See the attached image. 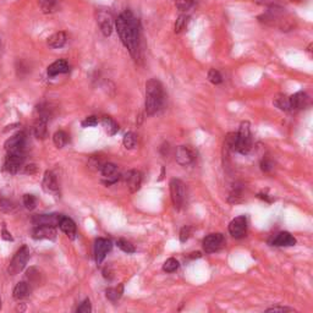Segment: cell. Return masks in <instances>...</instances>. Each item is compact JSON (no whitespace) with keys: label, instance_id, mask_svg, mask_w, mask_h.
Returning a JSON list of instances; mask_svg holds the SVG:
<instances>
[{"label":"cell","instance_id":"6da1fadb","mask_svg":"<svg viewBox=\"0 0 313 313\" xmlns=\"http://www.w3.org/2000/svg\"><path fill=\"white\" fill-rule=\"evenodd\" d=\"M115 26L123 44L129 49L133 58H137L140 51V26L137 19L131 11L126 10L118 16Z\"/></svg>","mask_w":313,"mask_h":313},{"label":"cell","instance_id":"7a4b0ae2","mask_svg":"<svg viewBox=\"0 0 313 313\" xmlns=\"http://www.w3.org/2000/svg\"><path fill=\"white\" fill-rule=\"evenodd\" d=\"M165 92L162 83L158 80H149L146 83V113L148 115H154L164 106Z\"/></svg>","mask_w":313,"mask_h":313},{"label":"cell","instance_id":"3957f363","mask_svg":"<svg viewBox=\"0 0 313 313\" xmlns=\"http://www.w3.org/2000/svg\"><path fill=\"white\" fill-rule=\"evenodd\" d=\"M252 149V135L250 124L246 121L240 126L239 131L236 132V140H235L234 152H239L241 154H248Z\"/></svg>","mask_w":313,"mask_h":313},{"label":"cell","instance_id":"277c9868","mask_svg":"<svg viewBox=\"0 0 313 313\" xmlns=\"http://www.w3.org/2000/svg\"><path fill=\"white\" fill-rule=\"evenodd\" d=\"M30 257H31L30 248H28L27 246H22V247L16 252V254L14 256L13 260H11L10 265H9V268H8L9 274L16 275V274H19L20 272L24 271L26 265H27L28 259H30Z\"/></svg>","mask_w":313,"mask_h":313},{"label":"cell","instance_id":"5b68a950","mask_svg":"<svg viewBox=\"0 0 313 313\" xmlns=\"http://www.w3.org/2000/svg\"><path fill=\"white\" fill-rule=\"evenodd\" d=\"M170 186V197H172V202L175 207V210H181L182 205L185 203L186 199V188H185V184L179 179H173L169 184Z\"/></svg>","mask_w":313,"mask_h":313},{"label":"cell","instance_id":"8992f818","mask_svg":"<svg viewBox=\"0 0 313 313\" xmlns=\"http://www.w3.org/2000/svg\"><path fill=\"white\" fill-rule=\"evenodd\" d=\"M25 152L8 153L4 163V172L9 174H16L25 162Z\"/></svg>","mask_w":313,"mask_h":313},{"label":"cell","instance_id":"52a82bcc","mask_svg":"<svg viewBox=\"0 0 313 313\" xmlns=\"http://www.w3.org/2000/svg\"><path fill=\"white\" fill-rule=\"evenodd\" d=\"M4 148L8 153L11 152H25L26 149V135L25 132H17L16 135L8 138L4 144Z\"/></svg>","mask_w":313,"mask_h":313},{"label":"cell","instance_id":"ba28073f","mask_svg":"<svg viewBox=\"0 0 313 313\" xmlns=\"http://www.w3.org/2000/svg\"><path fill=\"white\" fill-rule=\"evenodd\" d=\"M97 22L100 31L106 37H109L113 33V26H114V19L108 10L97 11Z\"/></svg>","mask_w":313,"mask_h":313},{"label":"cell","instance_id":"9c48e42d","mask_svg":"<svg viewBox=\"0 0 313 313\" xmlns=\"http://www.w3.org/2000/svg\"><path fill=\"white\" fill-rule=\"evenodd\" d=\"M229 233L235 239H242L247 233V219L245 216H240L229 224Z\"/></svg>","mask_w":313,"mask_h":313},{"label":"cell","instance_id":"30bf717a","mask_svg":"<svg viewBox=\"0 0 313 313\" xmlns=\"http://www.w3.org/2000/svg\"><path fill=\"white\" fill-rule=\"evenodd\" d=\"M224 242L225 240L223 234H211L203 239V250L205 253H213V252L219 251L224 246Z\"/></svg>","mask_w":313,"mask_h":313},{"label":"cell","instance_id":"8fae6325","mask_svg":"<svg viewBox=\"0 0 313 313\" xmlns=\"http://www.w3.org/2000/svg\"><path fill=\"white\" fill-rule=\"evenodd\" d=\"M175 159L180 165H190L196 159V152L190 146H180L176 149Z\"/></svg>","mask_w":313,"mask_h":313},{"label":"cell","instance_id":"7c38bea8","mask_svg":"<svg viewBox=\"0 0 313 313\" xmlns=\"http://www.w3.org/2000/svg\"><path fill=\"white\" fill-rule=\"evenodd\" d=\"M62 214H37L32 218V223L34 225H48V227H59V223L62 220Z\"/></svg>","mask_w":313,"mask_h":313},{"label":"cell","instance_id":"4fadbf2b","mask_svg":"<svg viewBox=\"0 0 313 313\" xmlns=\"http://www.w3.org/2000/svg\"><path fill=\"white\" fill-rule=\"evenodd\" d=\"M110 250H112V242H110V240L102 239V237L95 240V243H94L95 262H97L98 265H100Z\"/></svg>","mask_w":313,"mask_h":313},{"label":"cell","instance_id":"5bb4252c","mask_svg":"<svg viewBox=\"0 0 313 313\" xmlns=\"http://www.w3.org/2000/svg\"><path fill=\"white\" fill-rule=\"evenodd\" d=\"M32 237L34 240H55L57 237V230L54 227L48 225H37L32 231Z\"/></svg>","mask_w":313,"mask_h":313},{"label":"cell","instance_id":"9a60e30c","mask_svg":"<svg viewBox=\"0 0 313 313\" xmlns=\"http://www.w3.org/2000/svg\"><path fill=\"white\" fill-rule=\"evenodd\" d=\"M125 181L127 185V188H129L130 192H137L140 190L141 184H142V176L141 173L137 172V170H130V172L126 173L125 175Z\"/></svg>","mask_w":313,"mask_h":313},{"label":"cell","instance_id":"2e32d148","mask_svg":"<svg viewBox=\"0 0 313 313\" xmlns=\"http://www.w3.org/2000/svg\"><path fill=\"white\" fill-rule=\"evenodd\" d=\"M289 103L291 110H300L308 106L309 98L305 92H297L289 98Z\"/></svg>","mask_w":313,"mask_h":313},{"label":"cell","instance_id":"e0dca14e","mask_svg":"<svg viewBox=\"0 0 313 313\" xmlns=\"http://www.w3.org/2000/svg\"><path fill=\"white\" fill-rule=\"evenodd\" d=\"M42 186H43V190H44L47 193H53V195H57L58 191H59L57 178H55V175L51 172H45L44 176H43Z\"/></svg>","mask_w":313,"mask_h":313},{"label":"cell","instance_id":"ac0fdd59","mask_svg":"<svg viewBox=\"0 0 313 313\" xmlns=\"http://www.w3.org/2000/svg\"><path fill=\"white\" fill-rule=\"evenodd\" d=\"M117 172H118L117 165L113 163H106L102 165V168H100L102 175L106 179H108V181H106L107 185H112L119 180V175L117 174Z\"/></svg>","mask_w":313,"mask_h":313},{"label":"cell","instance_id":"d6986e66","mask_svg":"<svg viewBox=\"0 0 313 313\" xmlns=\"http://www.w3.org/2000/svg\"><path fill=\"white\" fill-rule=\"evenodd\" d=\"M271 243L273 246H278V247H288V246H294L296 245V239L292 236L290 233H286V231H283V233H279L277 236L272 240Z\"/></svg>","mask_w":313,"mask_h":313},{"label":"cell","instance_id":"ffe728a7","mask_svg":"<svg viewBox=\"0 0 313 313\" xmlns=\"http://www.w3.org/2000/svg\"><path fill=\"white\" fill-rule=\"evenodd\" d=\"M69 70H70V66H69L68 62L64 59H60V60H57V62H54L53 64H50V65L48 66L47 72L49 76L53 77V76H57V75L66 74V72H69Z\"/></svg>","mask_w":313,"mask_h":313},{"label":"cell","instance_id":"44dd1931","mask_svg":"<svg viewBox=\"0 0 313 313\" xmlns=\"http://www.w3.org/2000/svg\"><path fill=\"white\" fill-rule=\"evenodd\" d=\"M48 120H49L48 118L38 117L37 118L36 123H34L33 133L38 140H44V138L48 136V129H47Z\"/></svg>","mask_w":313,"mask_h":313},{"label":"cell","instance_id":"7402d4cb","mask_svg":"<svg viewBox=\"0 0 313 313\" xmlns=\"http://www.w3.org/2000/svg\"><path fill=\"white\" fill-rule=\"evenodd\" d=\"M59 228L62 229L63 233L68 235L71 240H75V237H76V235H77V228L74 220L68 218V217L63 216V218L59 223Z\"/></svg>","mask_w":313,"mask_h":313},{"label":"cell","instance_id":"603a6c76","mask_svg":"<svg viewBox=\"0 0 313 313\" xmlns=\"http://www.w3.org/2000/svg\"><path fill=\"white\" fill-rule=\"evenodd\" d=\"M66 40H68V36H66L65 32L60 31L57 32V33L51 34L50 37L48 38V45L50 48L58 49V48H62L65 45Z\"/></svg>","mask_w":313,"mask_h":313},{"label":"cell","instance_id":"cb8c5ba5","mask_svg":"<svg viewBox=\"0 0 313 313\" xmlns=\"http://www.w3.org/2000/svg\"><path fill=\"white\" fill-rule=\"evenodd\" d=\"M28 294H30V286H28V283L20 282V283H17L15 289H14L13 297L15 298V300L20 301V300H24L26 296H28Z\"/></svg>","mask_w":313,"mask_h":313},{"label":"cell","instance_id":"d4e9b609","mask_svg":"<svg viewBox=\"0 0 313 313\" xmlns=\"http://www.w3.org/2000/svg\"><path fill=\"white\" fill-rule=\"evenodd\" d=\"M102 125L104 127V130H106L107 133L108 135H115L119 131V126L118 124L115 123L114 119L109 118V117H103L102 118Z\"/></svg>","mask_w":313,"mask_h":313},{"label":"cell","instance_id":"484cf974","mask_svg":"<svg viewBox=\"0 0 313 313\" xmlns=\"http://www.w3.org/2000/svg\"><path fill=\"white\" fill-rule=\"evenodd\" d=\"M59 0H38V4L44 14H51L57 10Z\"/></svg>","mask_w":313,"mask_h":313},{"label":"cell","instance_id":"4316f807","mask_svg":"<svg viewBox=\"0 0 313 313\" xmlns=\"http://www.w3.org/2000/svg\"><path fill=\"white\" fill-rule=\"evenodd\" d=\"M274 106L277 107L278 109L283 110V112H289L290 109V103H289V98L284 94H279L274 98L273 100Z\"/></svg>","mask_w":313,"mask_h":313},{"label":"cell","instance_id":"83f0119b","mask_svg":"<svg viewBox=\"0 0 313 313\" xmlns=\"http://www.w3.org/2000/svg\"><path fill=\"white\" fill-rule=\"evenodd\" d=\"M123 292H124V286L120 284L118 288H110V289L107 290L106 295H107V298H109L110 301L115 302V301L119 300V298L121 297Z\"/></svg>","mask_w":313,"mask_h":313},{"label":"cell","instance_id":"f1b7e54d","mask_svg":"<svg viewBox=\"0 0 313 313\" xmlns=\"http://www.w3.org/2000/svg\"><path fill=\"white\" fill-rule=\"evenodd\" d=\"M53 141H54V144L58 147V148H63V147L66 146L69 138H68V135H66V132L57 131L53 136Z\"/></svg>","mask_w":313,"mask_h":313},{"label":"cell","instance_id":"f546056e","mask_svg":"<svg viewBox=\"0 0 313 313\" xmlns=\"http://www.w3.org/2000/svg\"><path fill=\"white\" fill-rule=\"evenodd\" d=\"M123 143L125 146V148L127 149H132L136 147V143H137V137L133 132H127L123 138Z\"/></svg>","mask_w":313,"mask_h":313},{"label":"cell","instance_id":"4dcf8cb0","mask_svg":"<svg viewBox=\"0 0 313 313\" xmlns=\"http://www.w3.org/2000/svg\"><path fill=\"white\" fill-rule=\"evenodd\" d=\"M117 245H118V247L120 248L121 251L125 252V253H135V251H136L135 246L125 239H119L117 241Z\"/></svg>","mask_w":313,"mask_h":313},{"label":"cell","instance_id":"1f68e13d","mask_svg":"<svg viewBox=\"0 0 313 313\" xmlns=\"http://www.w3.org/2000/svg\"><path fill=\"white\" fill-rule=\"evenodd\" d=\"M178 268H179V262L175 258L167 259L163 266V271L165 273H174L175 271H178Z\"/></svg>","mask_w":313,"mask_h":313},{"label":"cell","instance_id":"d6a6232c","mask_svg":"<svg viewBox=\"0 0 313 313\" xmlns=\"http://www.w3.org/2000/svg\"><path fill=\"white\" fill-rule=\"evenodd\" d=\"M187 21H188V17L186 15L179 16L178 20H176V22H175V27H174V31H175V33H180V32L184 31L187 26Z\"/></svg>","mask_w":313,"mask_h":313},{"label":"cell","instance_id":"836d02e7","mask_svg":"<svg viewBox=\"0 0 313 313\" xmlns=\"http://www.w3.org/2000/svg\"><path fill=\"white\" fill-rule=\"evenodd\" d=\"M208 80L211 81L213 85H220L223 82V77L220 75V72L216 69H211L210 72H208Z\"/></svg>","mask_w":313,"mask_h":313},{"label":"cell","instance_id":"e575fe53","mask_svg":"<svg viewBox=\"0 0 313 313\" xmlns=\"http://www.w3.org/2000/svg\"><path fill=\"white\" fill-rule=\"evenodd\" d=\"M256 4L263 5L267 8H280L282 7V2L280 0H253Z\"/></svg>","mask_w":313,"mask_h":313},{"label":"cell","instance_id":"d590c367","mask_svg":"<svg viewBox=\"0 0 313 313\" xmlns=\"http://www.w3.org/2000/svg\"><path fill=\"white\" fill-rule=\"evenodd\" d=\"M36 204H37V199L36 197H34L33 195H25L24 196V205L27 210H34L36 208Z\"/></svg>","mask_w":313,"mask_h":313},{"label":"cell","instance_id":"8d00e7d4","mask_svg":"<svg viewBox=\"0 0 313 313\" xmlns=\"http://www.w3.org/2000/svg\"><path fill=\"white\" fill-rule=\"evenodd\" d=\"M193 2H195V0H175V4H176V8H178L179 10L186 11L191 7H192Z\"/></svg>","mask_w":313,"mask_h":313},{"label":"cell","instance_id":"74e56055","mask_svg":"<svg viewBox=\"0 0 313 313\" xmlns=\"http://www.w3.org/2000/svg\"><path fill=\"white\" fill-rule=\"evenodd\" d=\"M191 234H192V228L188 227V225H186V227H184L180 230V241L181 242H186L188 239H190Z\"/></svg>","mask_w":313,"mask_h":313},{"label":"cell","instance_id":"f35d334b","mask_svg":"<svg viewBox=\"0 0 313 313\" xmlns=\"http://www.w3.org/2000/svg\"><path fill=\"white\" fill-rule=\"evenodd\" d=\"M14 210V205L10 201L4 198H0V211L5 212V213H10Z\"/></svg>","mask_w":313,"mask_h":313},{"label":"cell","instance_id":"ab89813d","mask_svg":"<svg viewBox=\"0 0 313 313\" xmlns=\"http://www.w3.org/2000/svg\"><path fill=\"white\" fill-rule=\"evenodd\" d=\"M273 168H274V164L271 159L265 158L262 162H260V169H262V172L269 173L273 170Z\"/></svg>","mask_w":313,"mask_h":313},{"label":"cell","instance_id":"60d3db41","mask_svg":"<svg viewBox=\"0 0 313 313\" xmlns=\"http://www.w3.org/2000/svg\"><path fill=\"white\" fill-rule=\"evenodd\" d=\"M92 311V306H91V301L88 298H86L80 306L77 307V313H89Z\"/></svg>","mask_w":313,"mask_h":313},{"label":"cell","instance_id":"b9f144b4","mask_svg":"<svg viewBox=\"0 0 313 313\" xmlns=\"http://www.w3.org/2000/svg\"><path fill=\"white\" fill-rule=\"evenodd\" d=\"M98 124V119L94 115H91V117H87L85 120L81 123V125L83 127H93Z\"/></svg>","mask_w":313,"mask_h":313},{"label":"cell","instance_id":"7bdbcfd3","mask_svg":"<svg viewBox=\"0 0 313 313\" xmlns=\"http://www.w3.org/2000/svg\"><path fill=\"white\" fill-rule=\"evenodd\" d=\"M267 312H295V309L290 308V307L274 306V307H271V308L267 309Z\"/></svg>","mask_w":313,"mask_h":313},{"label":"cell","instance_id":"ee69618b","mask_svg":"<svg viewBox=\"0 0 313 313\" xmlns=\"http://www.w3.org/2000/svg\"><path fill=\"white\" fill-rule=\"evenodd\" d=\"M3 235H2V237L4 240H8V241H13V236H11V234L10 233H8L7 231V229H3V233H2Z\"/></svg>","mask_w":313,"mask_h":313},{"label":"cell","instance_id":"f6af8a7d","mask_svg":"<svg viewBox=\"0 0 313 313\" xmlns=\"http://www.w3.org/2000/svg\"><path fill=\"white\" fill-rule=\"evenodd\" d=\"M36 170H37L36 165L31 164V165H27V167H26L25 173H27V174H34V173H36Z\"/></svg>","mask_w":313,"mask_h":313},{"label":"cell","instance_id":"bcb514c9","mask_svg":"<svg viewBox=\"0 0 313 313\" xmlns=\"http://www.w3.org/2000/svg\"><path fill=\"white\" fill-rule=\"evenodd\" d=\"M191 258H199L201 257V253L199 252H193V253H191Z\"/></svg>","mask_w":313,"mask_h":313},{"label":"cell","instance_id":"7dc6e473","mask_svg":"<svg viewBox=\"0 0 313 313\" xmlns=\"http://www.w3.org/2000/svg\"><path fill=\"white\" fill-rule=\"evenodd\" d=\"M0 309H2V297H0Z\"/></svg>","mask_w":313,"mask_h":313},{"label":"cell","instance_id":"c3c4849f","mask_svg":"<svg viewBox=\"0 0 313 313\" xmlns=\"http://www.w3.org/2000/svg\"><path fill=\"white\" fill-rule=\"evenodd\" d=\"M292 2H301V0H292Z\"/></svg>","mask_w":313,"mask_h":313}]
</instances>
